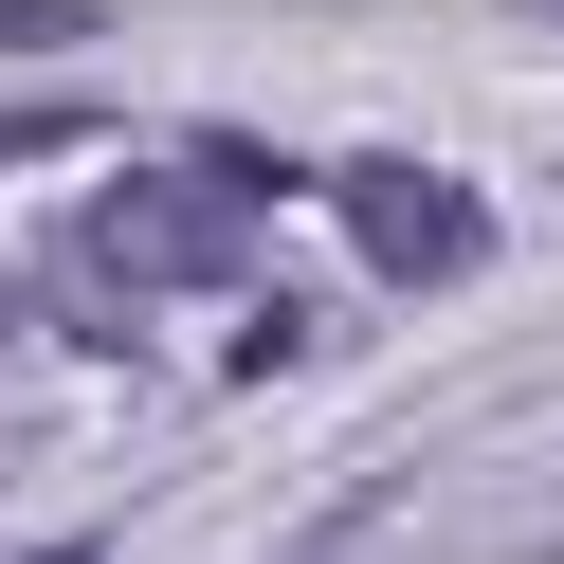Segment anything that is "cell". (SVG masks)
Returning a JSON list of instances; mask_svg holds the SVG:
<instances>
[{"label": "cell", "mask_w": 564, "mask_h": 564, "mask_svg": "<svg viewBox=\"0 0 564 564\" xmlns=\"http://www.w3.org/2000/svg\"><path fill=\"white\" fill-rule=\"evenodd\" d=\"M346 200V256L382 273V292H455V273L491 256V200L455 183V164H328Z\"/></svg>", "instance_id": "6da1fadb"}, {"label": "cell", "mask_w": 564, "mask_h": 564, "mask_svg": "<svg viewBox=\"0 0 564 564\" xmlns=\"http://www.w3.org/2000/svg\"><path fill=\"white\" fill-rule=\"evenodd\" d=\"M237 219H256V200H237L219 164H183V183H110L91 256H110V273H147V292H200V273H237Z\"/></svg>", "instance_id": "7a4b0ae2"}, {"label": "cell", "mask_w": 564, "mask_h": 564, "mask_svg": "<svg viewBox=\"0 0 564 564\" xmlns=\"http://www.w3.org/2000/svg\"><path fill=\"white\" fill-rule=\"evenodd\" d=\"M74 37V0H0V55H55Z\"/></svg>", "instance_id": "3957f363"}, {"label": "cell", "mask_w": 564, "mask_h": 564, "mask_svg": "<svg viewBox=\"0 0 564 564\" xmlns=\"http://www.w3.org/2000/svg\"><path fill=\"white\" fill-rule=\"evenodd\" d=\"M0 164H19V147H0Z\"/></svg>", "instance_id": "277c9868"}]
</instances>
